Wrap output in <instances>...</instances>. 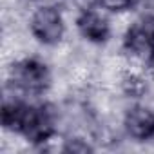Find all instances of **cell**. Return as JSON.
<instances>
[{
  "instance_id": "obj_1",
  "label": "cell",
  "mask_w": 154,
  "mask_h": 154,
  "mask_svg": "<svg viewBox=\"0 0 154 154\" xmlns=\"http://www.w3.org/2000/svg\"><path fill=\"white\" fill-rule=\"evenodd\" d=\"M8 85L22 96H42L53 85V72L38 56H24L9 67Z\"/></svg>"
},
{
  "instance_id": "obj_2",
  "label": "cell",
  "mask_w": 154,
  "mask_h": 154,
  "mask_svg": "<svg viewBox=\"0 0 154 154\" xmlns=\"http://www.w3.org/2000/svg\"><path fill=\"white\" fill-rule=\"evenodd\" d=\"M27 27L31 36L45 47L60 45L65 36V20L58 4H49V2L36 4L29 15Z\"/></svg>"
},
{
  "instance_id": "obj_3",
  "label": "cell",
  "mask_w": 154,
  "mask_h": 154,
  "mask_svg": "<svg viewBox=\"0 0 154 154\" xmlns=\"http://www.w3.org/2000/svg\"><path fill=\"white\" fill-rule=\"evenodd\" d=\"M76 31L91 45H102L109 42L112 35V20L109 13L100 9L96 4L84 8L76 17Z\"/></svg>"
},
{
  "instance_id": "obj_4",
  "label": "cell",
  "mask_w": 154,
  "mask_h": 154,
  "mask_svg": "<svg viewBox=\"0 0 154 154\" xmlns=\"http://www.w3.org/2000/svg\"><path fill=\"white\" fill-rule=\"evenodd\" d=\"M122 131L132 141H150L154 140V107L136 102L123 111Z\"/></svg>"
},
{
  "instance_id": "obj_5",
  "label": "cell",
  "mask_w": 154,
  "mask_h": 154,
  "mask_svg": "<svg viewBox=\"0 0 154 154\" xmlns=\"http://www.w3.org/2000/svg\"><path fill=\"white\" fill-rule=\"evenodd\" d=\"M96 147L93 145V140L82 134H71L62 140V150L63 152H72V154H85L93 152Z\"/></svg>"
},
{
  "instance_id": "obj_6",
  "label": "cell",
  "mask_w": 154,
  "mask_h": 154,
  "mask_svg": "<svg viewBox=\"0 0 154 154\" xmlns=\"http://www.w3.org/2000/svg\"><path fill=\"white\" fill-rule=\"evenodd\" d=\"M96 6L109 15H125L134 11L136 0H96Z\"/></svg>"
},
{
  "instance_id": "obj_7",
  "label": "cell",
  "mask_w": 154,
  "mask_h": 154,
  "mask_svg": "<svg viewBox=\"0 0 154 154\" xmlns=\"http://www.w3.org/2000/svg\"><path fill=\"white\" fill-rule=\"evenodd\" d=\"M147 72H149L150 76H154V53H152V56H150V62H149V69H147Z\"/></svg>"
}]
</instances>
